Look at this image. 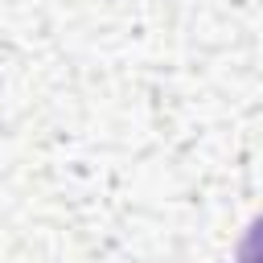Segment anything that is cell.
<instances>
[{
	"mask_svg": "<svg viewBox=\"0 0 263 263\" xmlns=\"http://www.w3.org/2000/svg\"><path fill=\"white\" fill-rule=\"evenodd\" d=\"M238 263H263V214L251 222V230L238 242Z\"/></svg>",
	"mask_w": 263,
	"mask_h": 263,
	"instance_id": "6da1fadb",
	"label": "cell"
}]
</instances>
